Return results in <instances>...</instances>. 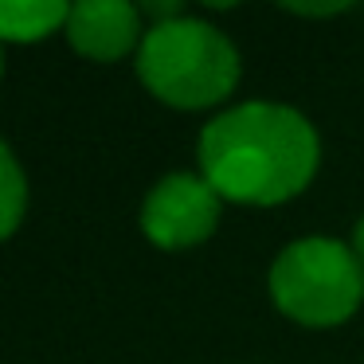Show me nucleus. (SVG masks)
<instances>
[{
    "mask_svg": "<svg viewBox=\"0 0 364 364\" xmlns=\"http://www.w3.org/2000/svg\"><path fill=\"white\" fill-rule=\"evenodd\" d=\"M204 181L235 204H282L317 173V134L298 110L247 102L200 134Z\"/></svg>",
    "mask_w": 364,
    "mask_h": 364,
    "instance_id": "obj_1",
    "label": "nucleus"
},
{
    "mask_svg": "<svg viewBox=\"0 0 364 364\" xmlns=\"http://www.w3.org/2000/svg\"><path fill=\"white\" fill-rule=\"evenodd\" d=\"M141 82L176 110L215 106L239 82V51L220 28L204 20H161L137 48Z\"/></svg>",
    "mask_w": 364,
    "mask_h": 364,
    "instance_id": "obj_2",
    "label": "nucleus"
},
{
    "mask_svg": "<svg viewBox=\"0 0 364 364\" xmlns=\"http://www.w3.org/2000/svg\"><path fill=\"white\" fill-rule=\"evenodd\" d=\"M270 294L301 325H341L364 298V267L353 247L337 239H301L278 255Z\"/></svg>",
    "mask_w": 364,
    "mask_h": 364,
    "instance_id": "obj_3",
    "label": "nucleus"
},
{
    "mask_svg": "<svg viewBox=\"0 0 364 364\" xmlns=\"http://www.w3.org/2000/svg\"><path fill=\"white\" fill-rule=\"evenodd\" d=\"M220 192L204 181V176L173 173L149 192L141 208V228L157 247H192L208 239L220 220Z\"/></svg>",
    "mask_w": 364,
    "mask_h": 364,
    "instance_id": "obj_4",
    "label": "nucleus"
},
{
    "mask_svg": "<svg viewBox=\"0 0 364 364\" xmlns=\"http://www.w3.org/2000/svg\"><path fill=\"white\" fill-rule=\"evenodd\" d=\"M137 36L141 12L126 0H82L67 16V40L87 59H122L137 43Z\"/></svg>",
    "mask_w": 364,
    "mask_h": 364,
    "instance_id": "obj_5",
    "label": "nucleus"
},
{
    "mask_svg": "<svg viewBox=\"0 0 364 364\" xmlns=\"http://www.w3.org/2000/svg\"><path fill=\"white\" fill-rule=\"evenodd\" d=\"M67 16H71V9L63 0H0V40H43L55 28H67Z\"/></svg>",
    "mask_w": 364,
    "mask_h": 364,
    "instance_id": "obj_6",
    "label": "nucleus"
},
{
    "mask_svg": "<svg viewBox=\"0 0 364 364\" xmlns=\"http://www.w3.org/2000/svg\"><path fill=\"white\" fill-rule=\"evenodd\" d=\"M24 204H28V184L20 173L16 157L4 141H0V239L12 235L24 220Z\"/></svg>",
    "mask_w": 364,
    "mask_h": 364,
    "instance_id": "obj_7",
    "label": "nucleus"
},
{
    "mask_svg": "<svg viewBox=\"0 0 364 364\" xmlns=\"http://www.w3.org/2000/svg\"><path fill=\"white\" fill-rule=\"evenodd\" d=\"M353 251H356V259H360V267H364V220L356 223V231H353Z\"/></svg>",
    "mask_w": 364,
    "mask_h": 364,
    "instance_id": "obj_8",
    "label": "nucleus"
}]
</instances>
